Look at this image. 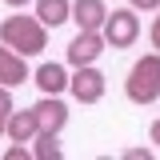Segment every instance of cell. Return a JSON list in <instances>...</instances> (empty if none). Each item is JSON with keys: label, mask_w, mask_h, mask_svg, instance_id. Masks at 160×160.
I'll list each match as a JSON object with an SVG mask.
<instances>
[{"label": "cell", "mask_w": 160, "mask_h": 160, "mask_svg": "<svg viewBox=\"0 0 160 160\" xmlns=\"http://www.w3.org/2000/svg\"><path fill=\"white\" fill-rule=\"evenodd\" d=\"M0 40L8 48H16L20 56H40L48 44V24L40 16H20V8H16V16L0 20Z\"/></svg>", "instance_id": "cell-1"}, {"label": "cell", "mask_w": 160, "mask_h": 160, "mask_svg": "<svg viewBox=\"0 0 160 160\" xmlns=\"http://www.w3.org/2000/svg\"><path fill=\"white\" fill-rule=\"evenodd\" d=\"M124 96L140 104V108H148V104H156L160 100V52L152 48L148 56H140L132 68H128V80H124Z\"/></svg>", "instance_id": "cell-2"}, {"label": "cell", "mask_w": 160, "mask_h": 160, "mask_svg": "<svg viewBox=\"0 0 160 160\" xmlns=\"http://www.w3.org/2000/svg\"><path fill=\"white\" fill-rule=\"evenodd\" d=\"M156 12H160V8H156ZM148 40H152V48L160 52V16L152 20V28H148Z\"/></svg>", "instance_id": "cell-16"}, {"label": "cell", "mask_w": 160, "mask_h": 160, "mask_svg": "<svg viewBox=\"0 0 160 160\" xmlns=\"http://www.w3.org/2000/svg\"><path fill=\"white\" fill-rule=\"evenodd\" d=\"M100 32H104V40H108V48H132L136 36H140L136 8H132V4H128V8H112Z\"/></svg>", "instance_id": "cell-3"}, {"label": "cell", "mask_w": 160, "mask_h": 160, "mask_svg": "<svg viewBox=\"0 0 160 160\" xmlns=\"http://www.w3.org/2000/svg\"><path fill=\"white\" fill-rule=\"evenodd\" d=\"M124 160H152V148H124Z\"/></svg>", "instance_id": "cell-15"}, {"label": "cell", "mask_w": 160, "mask_h": 160, "mask_svg": "<svg viewBox=\"0 0 160 160\" xmlns=\"http://www.w3.org/2000/svg\"><path fill=\"white\" fill-rule=\"evenodd\" d=\"M40 132V120H36V108H20L8 116V140H16V144H28V140H36Z\"/></svg>", "instance_id": "cell-9"}, {"label": "cell", "mask_w": 160, "mask_h": 160, "mask_svg": "<svg viewBox=\"0 0 160 160\" xmlns=\"http://www.w3.org/2000/svg\"><path fill=\"white\" fill-rule=\"evenodd\" d=\"M36 16L48 24V32L60 28L64 20H72V0H36Z\"/></svg>", "instance_id": "cell-11"}, {"label": "cell", "mask_w": 160, "mask_h": 160, "mask_svg": "<svg viewBox=\"0 0 160 160\" xmlns=\"http://www.w3.org/2000/svg\"><path fill=\"white\" fill-rule=\"evenodd\" d=\"M104 72H100L96 64H84V68H72V76H68V92L80 100V104H100L104 100Z\"/></svg>", "instance_id": "cell-4"}, {"label": "cell", "mask_w": 160, "mask_h": 160, "mask_svg": "<svg viewBox=\"0 0 160 160\" xmlns=\"http://www.w3.org/2000/svg\"><path fill=\"white\" fill-rule=\"evenodd\" d=\"M32 108H36L40 132H56V136H60V128L68 124V104H64L60 96H44V92H40V100L32 104Z\"/></svg>", "instance_id": "cell-6"}, {"label": "cell", "mask_w": 160, "mask_h": 160, "mask_svg": "<svg viewBox=\"0 0 160 160\" xmlns=\"http://www.w3.org/2000/svg\"><path fill=\"white\" fill-rule=\"evenodd\" d=\"M104 48H108L104 32H76L72 44L64 48V60H68V68H84V64H96L104 56Z\"/></svg>", "instance_id": "cell-5"}, {"label": "cell", "mask_w": 160, "mask_h": 160, "mask_svg": "<svg viewBox=\"0 0 160 160\" xmlns=\"http://www.w3.org/2000/svg\"><path fill=\"white\" fill-rule=\"evenodd\" d=\"M4 156H8V160H28V156H32V148H24V144H16V140H12V148H8Z\"/></svg>", "instance_id": "cell-14"}, {"label": "cell", "mask_w": 160, "mask_h": 160, "mask_svg": "<svg viewBox=\"0 0 160 160\" xmlns=\"http://www.w3.org/2000/svg\"><path fill=\"white\" fill-rule=\"evenodd\" d=\"M16 108H12V88L8 84H0V136H8V116H12Z\"/></svg>", "instance_id": "cell-13"}, {"label": "cell", "mask_w": 160, "mask_h": 160, "mask_svg": "<svg viewBox=\"0 0 160 160\" xmlns=\"http://www.w3.org/2000/svg\"><path fill=\"white\" fill-rule=\"evenodd\" d=\"M136 12H152V8H160V0H128Z\"/></svg>", "instance_id": "cell-17"}, {"label": "cell", "mask_w": 160, "mask_h": 160, "mask_svg": "<svg viewBox=\"0 0 160 160\" xmlns=\"http://www.w3.org/2000/svg\"><path fill=\"white\" fill-rule=\"evenodd\" d=\"M32 156H36V160H60V156H64V148H60L56 132H36V144H32Z\"/></svg>", "instance_id": "cell-12"}, {"label": "cell", "mask_w": 160, "mask_h": 160, "mask_svg": "<svg viewBox=\"0 0 160 160\" xmlns=\"http://www.w3.org/2000/svg\"><path fill=\"white\" fill-rule=\"evenodd\" d=\"M4 4H8V8L16 12V8H24V4H36V0H4Z\"/></svg>", "instance_id": "cell-19"}, {"label": "cell", "mask_w": 160, "mask_h": 160, "mask_svg": "<svg viewBox=\"0 0 160 160\" xmlns=\"http://www.w3.org/2000/svg\"><path fill=\"white\" fill-rule=\"evenodd\" d=\"M36 88L44 96H60V92L68 88V68H64V64H52V60L40 64L36 68Z\"/></svg>", "instance_id": "cell-10"}, {"label": "cell", "mask_w": 160, "mask_h": 160, "mask_svg": "<svg viewBox=\"0 0 160 160\" xmlns=\"http://www.w3.org/2000/svg\"><path fill=\"white\" fill-rule=\"evenodd\" d=\"M72 20L80 32H100L108 20V4L104 0H72Z\"/></svg>", "instance_id": "cell-7"}, {"label": "cell", "mask_w": 160, "mask_h": 160, "mask_svg": "<svg viewBox=\"0 0 160 160\" xmlns=\"http://www.w3.org/2000/svg\"><path fill=\"white\" fill-rule=\"evenodd\" d=\"M148 140H152V144H160V120H152V128H148Z\"/></svg>", "instance_id": "cell-18"}, {"label": "cell", "mask_w": 160, "mask_h": 160, "mask_svg": "<svg viewBox=\"0 0 160 160\" xmlns=\"http://www.w3.org/2000/svg\"><path fill=\"white\" fill-rule=\"evenodd\" d=\"M28 80V64L20 56L16 48H8L4 40H0V84H8V88H20Z\"/></svg>", "instance_id": "cell-8"}]
</instances>
